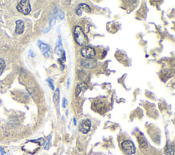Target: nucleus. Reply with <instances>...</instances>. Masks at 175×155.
<instances>
[{
  "instance_id": "f257e3e1",
  "label": "nucleus",
  "mask_w": 175,
  "mask_h": 155,
  "mask_svg": "<svg viewBox=\"0 0 175 155\" xmlns=\"http://www.w3.org/2000/svg\"><path fill=\"white\" fill-rule=\"evenodd\" d=\"M74 36L76 42L81 46L86 45L88 42V40L86 36L83 33L82 28L79 26H77L74 29Z\"/></svg>"
},
{
  "instance_id": "f03ea898",
  "label": "nucleus",
  "mask_w": 175,
  "mask_h": 155,
  "mask_svg": "<svg viewBox=\"0 0 175 155\" xmlns=\"http://www.w3.org/2000/svg\"><path fill=\"white\" fill-rule=\"evenodd\" d=\"M16 9L19 12L27 15L31 12V5L29 1L23 0L21 1L16 5Z\"/></svg>"
},
{
  "instance_id": "7ed1b4c3",
  "label": "nucleus",
  "mask_w": 175,
  "mask_h": 155,
  "mask_svg": "<svg viewBox=\"0 0 175 155\" xmlns=\"http://www.w3.org/2000/svg\"><path fill=\"white\" fill-rule=\"evenodd\" d=\"M121 147H122V150L127 154L131 155L135 152V145H134L133 142L129 141V140H126V141L122 142V144H121Z\"/></svg>"
},
{
  "instance_id": "20e7f679",
  "label": "nucleus",
  "mask_w": 175,
  "mask_h": 155,
  "mask_svg": "<svg viewBox=\"0 0 175 155\" xmlns=\"http://www.w3.org/2000/svg\"><path fill=\"white\" fill-rule=\"evenodd\" d=\"M81 55L83 58L92 60L95 56V51L93 48L90 47H84L81 51Z\"/></svg>"
},
{
  "instance_id": "39448f33",
  "label": "nucleus",
  "mask_w": 175,
  "mask_h": 155,
  "mask_svg": "<svg viewBox=\"0 0 175 155\" xmlns=\"http://www.w3.org/2000/svg\"><path fill=\"white\" fill-rule=\"evenodd\" d=\"M91 127V122L90 120H84L79 124V131L83 134H86L90 131Z\"/></svg>"
},
{
  "instance_id": "423d86ee",
  "label": "nucleus",
  "mask_w": 175,
  "mask_h": 155,
  "mask_svg": "<svg viewBox=\"0 0 175 155\" xmlns=\"http://www.w3.org/2000/svg\"><path fill=\"white\" fill-rule=\"evenodd\" d=\"M38 45L42 55H43L46 58H49L50 54H51V50H50L49 45L46 43H43V42H42L41 41H39Z\"/></svg>"
},
{
  "instance_id": "0eeeda50",
  "label": "nucleus",
  "mask_w": 175,
  "mask_h": 155,
  "mask_svg": "<svg viewBox=\"0 0 175 155\" xmlns=\"http://www.w3.org/2000/svg\"><path fill=\"white\" fill-rule=\"evenodd\" d=\"M24 29H25V23L23 20H17L16 21V29L15 32L17 34H21L24 32Z\"/></svg>"
},
{
  "instance_id": "6e6552de",
  "label": "nucleus",
  "mask_w": 175,
  "mask_h": 155,
  "mask_svg": "<svg viewBox=\"0 0 175 155\" xmlns=\"http://www.w3.org/2000/svg\"><path fill=\"white\" fill-rule=\"evenodd\" d=\"M81 65L86 69H90L95 66V62L90 59H86L81 61Z\"/></svg>"
},
{
  "instance_id": "1a4fd4ad",
  "label": "nucleus",
  "mask_w": 175,
  "mask_h": 155,
  "mask_svg": "<svg viewBox=\"0 0 175 155\" xmlns=\"http://www.w3.org/2000/svg\"><path fill=\"white\" fill-rule=\"evenodd\" d=\"M137 140H138L139 147H140L141 148H146L147 146V145H148L146 139H145V138L142 135L137 137Z\"/></svg>"
},
{
  "instance_id": "9d476101",
  "label": "nucleus",
  "mask_w": 175,
  "mask_h": 155,
  "mask_svg": "<svg viewBox=\"0 0 175 155\" xmlns=\"http://www.w3.org/2000/svg\"><path fill=\"white\" fill-rule=\"evenodd\" d=\"M59 95H60L59 89V88H57L54 92V94H53V103H54L55 106H57L59 104Z\"/></svg>"
},
{
  "instance_id": "9b49d317",
  "label": "nucleus",
  "mask_w": 175,
  "mask_h": 155,
  "mask_svg": "<svg viewBox=\"0 0 175 155\" xmlns=\"http://www.w3.org/2000/svg\"><path fill=\"white\" fill-rule=\"evenodd\" d=\"M165 154H166V155H174V143H172L167 145L166 150H165Z\"/></svg>"
},
{
  "instance_id": "f8f14e48",
  "label": "nucleus",
  "mask_w": 175,
  "mask_h": 155,
  "mask_svg": "<svg viewBox=\"0 0 175 155\" xmlns=\"http://www.w3.org/2000/svg\"><path fill=\"white\" fill-rule=\"evenodd\" d=\"M62 39H61V37L59 36L58 38V42H57V47L56 49H55V52L57 55H60V52H62Z\"/></svg>"
},
{
  "instance_id": "ddd939ff",
  "label": "nucleus",
  "mask_w": 175,
  "mask_h": 155,
  "mask_svg": "<svg viewBox=\"0 0 175 155\" xmlns=\"http://www.w3.org/2000/svg\"><path fill=\"white\" fill-rule=\"evenodd\" d=\"M86 88H87L86 85L84 84H81L78 85V86L76 88V94L79 95V94L81 92V91L85 90Z\"/></svg>"
},
{
  "instance_id": "4468645a",
  "label": "nucleus",
  "mask_w": 175,
  "mask_h": 155,
  "mask_svg": "<svg viewBox=\"0 0 175 155\" xmlns=\"http://www.w3.org/2000/svg\"><path fill=\"white\" fill-rule=\"evenodd\" d=\"M5 68V62L2 58H0V75L3 73Z\"/></svg>"
},
{
  "instance_id": "2eb2a0df",
  "label": "nucleus",
  "mask_w": 175,
  "mask_h": 155,
  "mask_svg": "<svg viewBox=\"0 0 175 155\" xmlns=\"http://www.w3.org/2000/svg\"><path fill=\"white\" fill-rule=\"evenodd\" d=\"M79 8L81 10L82 9V10H85V12H90L91 11V9L90 7H89L87 4H85V3H81V4L79 5Z\"/></svg>"
},
{
  "instance_id": "dca6fc26",
  "label": "nucleus",
  "mask_w": 175,
  "mask_h": 155,
  "mask_svg": "<svg viewBox=\"0 0 175 155\" xmlns=\"http://www.w3.org/2000/svg\"><path fill=\"white\" fill-rule=\"evenodd\" d=\"M50 143H51V136H50V137H49V139H47V141L46 142L45 145H44V149L49 150L50 148Z\"/></svg>"
},
{
  "instance_id": "f3484780",
  "label": "nucleus",
  "mask_w": 175,
  "mask_h": 155,
  "mask_svg": "<svg viewBox=\"0 0 175 155\" xmlns=\"http://www.w3.org/2000/svg\"><path fill=\"white\" fill-rule=\"evenodd\" d=\"M57 15H58L59 18H60L61 20H62L63 18H64V12H63V11L62 10H60L58 12H57Z\"/></svg>"
},
{
  "instance_id": "a211bd4d",
  "label": "nucleus",
  "mask_w": 175,
  "mask_h": 155,
  "mask_svg": "<svg viewBox=\"0 0 175 155\" xmlns=\"http://www.w3.org/2000/svg\"><path fill=\"white\" fill-rule=\"evenodd\" d=\"M47 82L49 83L50 88H51V90H54V86H53V81L51 79H47Z\"/></svg>"
},
{
  "instance_id": "6ab92c4d",
  "label": "nucleus",
  "mask_w": 175,
  "mask_h": 155,
  "mask_svg": "<svg viewBox=\"0 0 175 155\" xmlns=\"http://www.w3.org/2000/svg\"><path fill=\"white\" fill-rule=\"evenodd\" d=\"M67 104H68V103H67V100L65 98L63 99V102H62V107L64 108H66V107L67 106Z\"/></svg>"
},
{
  "instance_id": "aec40b11",
  "label": "nucleus",
  "mask_w": 175,
  "mask_h": 155,
  "mask_svg": "<svg viewBox=\"0 0 175 155\" xmlns=\"http://www.w3.org/2000/svg\"><path fill=\"white\" fill-rule=\"evenodd\" d=\"M76 13H77V14H78V15H81V10L80 8H78L76 10Z\"/></svg>"
},
{
  "instance_id": "412c9836",
  "label": "nucleus",
  "mask_w": 175,
  "mask_h": 155,
  "mask_svg": "<svg viewBox=\"0 0 175 155\" xmlns=\"http://www.w3.org/2000/svg\"><path fill=\"white\" fill-rule=\"evenodd\" d=\"M0 152H1V154H2V155H6V153H5V152H4V150H3V149L1 148H0Z\"/></svg>"
},
{
  "instance_id": "4be33fe9",
  "label": "nucleus",
  "mask_w": 175,
  "mask_h": 155,
  "mask_svg": "<svg viewBox=\"0 0 175 155\" xmlns=\"http://www.w3.org/2000/svg\"><path fill=\"white\" fill-rule=\"evenodd\" d=\"M50 29H51V26H50V27L49 26V27H47V28H46V30H45V31H44V33H47V32H49V31L50 30Z\"/></svg>"
},
{
  "instance_id": "5701e85b",
  "label": "nucleus",
  "mask_w": 175,
  "mask_h": 155,
  "mask_svg": "<svg viewBox=\"0 0 175 155\" xmlns=\"http://www.w3.org/2000/svg\"><path fill=\"white\" fill-rule=\"evenodd\" d=\"M73 120H74V124H75V125L77 124H76V120H75V118H74Z\"/></svg>"
},
{
  "instance_id": "b1692460",
  "label": "nucleus",
  "mask_w": 175,
  "mask_h": 155,
  "mask_svg": "<svg viewBox=\"0 0 175 155\" xmlns=\"http://www.w3.org/2000/svg\"><path fill=\"white\" fill-rule=\"evenodd\" d=\"M69 80H70V79H68V83H67V84H68V87H69Z\"/></svg>"
}]
</instances>
